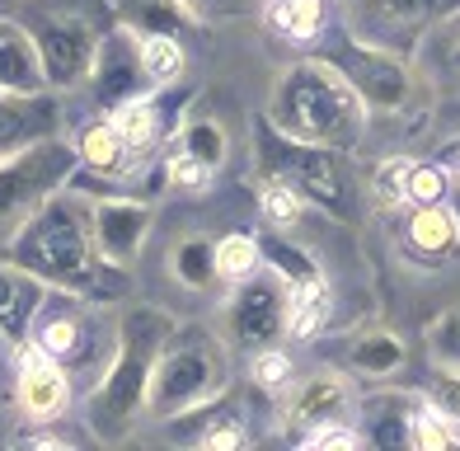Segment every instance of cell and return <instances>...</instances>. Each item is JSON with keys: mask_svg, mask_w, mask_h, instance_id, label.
Listing matches in <instances>:
<instances>
[{"mask_svg": "<svg viewBox=\"0 0 460 451\" xmlns=\"http://www.w3.org/2000/svg\"><path fill=\"white\" fill-rule=\"evenodd\" d=\"M273 118L287 137L310 146H343L362 132V90L324 61L287 71L273 94Z\"/></svg>", "mask_w": 460, "mask_h": 451, "instance_id": "obj_1", "label": "cell"}, {"mask_svg": "<svg viewBox=\"0 0 460 451\" xmlns=\"http://www.w3.org/2000/svg\"><path fill=\"white\" fill-rule=\"evenodd\" d=\"M75 339H80V330H75L71 320H52L48 330H43V348H48V353H71Z\"/></svg>", "mask_w": 460, "mask_h": 451, "instance_id": "obj_33", "label": "cell"}, {"mask_svg": "<svg viewBox=\"0 0 460 451\" xmlns=\"http://www.w3.org/2000/svg\"><path fill=\"white\" fill-rule=\"evenodd\" d=\"M113 128H118V137L128 141V146H146V141L155 137V109H151V104H141V99H132V104H122V109H118Z\"/></svg>", "mask_w": 460, "mask_h": 451, "instance_id": "obj_22", "label": "cell"}, {"mask_svg": "<svg viewBox=\"0 0 460 451\" xmlns=\"http://www.w3.org/2000/svg\"><path fill=\"white\" fill-rule=\"evenodd\" d=\"M263 217L273 221V226H291L301 212V198H296V183H287V179H273V183H263Z\"/></svg>", "mask_w": 460, "mask_h": 451, "instance_id": "obj_23", "label": "cell"}, {"mask_svg": "<svg viewBox=\"0 0 460 451\" xmlns=\"http://www.w3.org/2000/svg\"><path fill=\"white\" fill-rule=\"evenodd\" d=\"M442 193H447V174H442V170L413 165V174H409V198L418 202V208H428V202H442Z\"/></svg>", "mask_w": 460, "mask_h": 451, "instance_id": "obj_31", "label": "cell"}, {"mask_svg": "<svg viewBox=\"0 0 460 451\" xmlns=\"http://www.w3.org/2000/svg\"><path fill=\"white\" fill-rule=\"evenodd\" d=\"M170 179L179 183V189H193V193H198V189H207V179H212V165H207V160H198L193 151L179 146V151L170 155Z\"/></svg>", "mask_w": 460, "mask_h": 451, "instance_id": "obj_30", "label": "cell"}, {"mask_svg": "<svg viewBox=\"0 0 460 451\" xmlns=\"http://www.w3.org/2000/svg\"><path fill=\"white\" fill-rule=\"evenodd\" d=\"M14 259L33 273H48L61 282H85L90 278V244L71 208H48L24 226L14 244Z\"/></svg>", "mask_w": 460, "mask_h": 451, "instance_id": "obj_3", "label": "cell"}, {"mask_svg": "<svg viewBox=\"0 0 460 451\" xmlns=\"http://www.w3.org/2000/svg\"><path fill=\"white\" fill-rule=\"evenodd\" d=\"M437 348H442V353H460V315L442 320V330H437Z\"/></svg>", "mask_w": 460, "mask_h": 451, "instance_id": "obj_36", "label": "cell"}, {"mask_svg": "<svg viewBox=\"0 0 460 451\" xmlns=\"http://www.w3.org/2000/svg\"><path fill=\"white\" fill-rule=\"evenodd\" d=\"M122 146H128V141L118 137V128H90V132H85V146H80V151H85L90 165H103V170H109V165H118Z\"/></svg>", "mask_w": 460, "mask_h": 451, "instance_id": "obj_28", "label": "cell"}, {"mask_svg": "<svg viewBox=\"0 0 460 451\" xmlns=\"http://www.w3.org/2000/svg\"><path fill=\"white\" fill-rule=\"evenodd\" d=\"M33 315V287L14 273H0V330L5 334H24Z\"/></svg>", "mask_w": 460, "mask_h": 451, "instance_id": "obj_15", "label": "cell"}, {"mask_svg": "<svg viewBox=\"0 0 460 451\" xmlns=\"http://www.w3.org/2000/svg\"><path fill=\"white\" fill-rule=\"evenodd\" d=\"M320 0H282L278 5V29L291 33V38H310L320 29Z\"/></svg>", "mask_w": 460, "mask_h": 451, "instance_id": "obj_24", "label": "cell"}, {"mask_svg": "<svg viewBox=\"0 0 460 451\" xmlns=\"http://www.w3.org/2000/svg\"><path fill=\"white\" fill-rule=\"evenodd\" d=\"M217 391V353L207 334H183V343L174 353H164V362L151 372V391H146V404L155 414H174V409H188Z\"/></svg>", "mask_w": 460, "mask_h": 451, "instance_id": "obj_4", "label": "cell"}, {"mask_svg": "<svg viewBox=\"0 0 460 451\" xmlns=\"http://www.w3.org/2000/svg\"><path fill=\"white\" fill-rule=\"evenodd\" d=\"M409 442H413V447H423V451H442V447L451 442V428H447V419L428 404L423 414H413V419H409Z\"/></svg>", "mask_w": 460, "mask_h": 451, "instance_id": "obj_25", "label": "cell"}, {"mask_svg": "<svg viewBox=\"0 0 460 451\" xmlns=\"http://www.w3.org/2000/svg\"><path fill=\"white\" fill-rule=\"evenodd\" d=\"M254 376H259V385H282L291 376V362L282 353H259L254 358Z\"/></svg>", "mask_w": 460, "mask_h": 451, "instance_id": "obj_32", "label": "cell"}, {"mask_svg": "<svg viewBox=\"0 0 460 451\" xmlns=\"http://www.w3.org/2000/svg\"><path fill=\"white\" fill-rule=\"evenodd\" d=\"M428 404L447 423H460V372L456 367H437V372L428 376Z\"/></svg>", "mask_w": 460, "mask_h": 451, "instance_id": "obj_21", "label": "cell"}, {"mask_svg": "<svg viewBox=\"0 0 460 451\" xmlns=\"http://www.w3.org/2000/svg\"><path fill=\"white\" fill-rule=\"evenodd\" d=\"M409 235H413L418 250L437 254V250H447V244L456 240V217L442 212L437 202H428V208H418V217H413V226H409Z\"/></svg>", "mask_w": 460, "mask_h": 451, "instance_id": "obj_16", "label": "cell"}, {"mask_svg": "<svg viewBox=\"0 0 460 451\" xmlns=\"http://www.w3.org/2000/svg\"><path fill=\"white\" fill-rule=\"evenodd\" d=\"M381 5L390 14H418V10H428V0H381Z\"/></svg>", "mask_w": 460, "mask_h": 451, "instance_id": "obj_37", "label": "cell"}, {"mask_svg": "<svg viewBox=\"0 0 460 451\" xmlns=\"http://www.w3.org/2000/svg\"><path fill=\"white\" fill-rule=\"evenodd\" d=\"M43 61H38V43L19 29L0 24V90H38L43 80Z\"/></svg>", "mask_w": 460, "mask_h": 451, "instance_id": "obj_12", "label": "cell"}, {"mask_svg": "<svg viewBox=\"0 0 460 451\" xmlns=\"http://www.w3.org/2000/svg\"><path fill=\"white\" fill-rule=\"evenodd\" d=\"M310 442H315V447H358V433H348V428H329V423H320L315 433H310Z\"/></svg>", "mask_w": 460, "mask_h": 451, "instance_id": "obj_34", "label": "cell"}, {"mask_svg": "<svg viewBox=\"0 0 460 451\" xmlns=\"http://www.w3.org/2000/svg\"><path fill=\"white\" fill-rule=\"evenodd\" d=\"M409 174H413L409 160H400V155L385 160V165L376 170V198L390 202V208H394V202H404L409 198Z\"/></svg>", "mask_w": 460, "mask_h": 451, "instance_id": "obj_27", "label": "cell"}, {"mask_svg": "<svg viewBox=\"0 0 460 451\" xmlns=\"http://www.w3.org/2000/svg\"><path fill=\"white\" fill-rule=\"evenodd\" d=\"M170 334V324H164V315L146 311V315H132L128 330H122V358L113 367L109 385L94 395V423H128L146 391H151V372H155V348L160 339Z\"/></svg>", "mask_w": 460, "mask_h": 451, "instance_id": "obj_2", "label": "cell"}, {"mask_svg": "<svg viewBox=\"0 0 460 451\" xmlns=\"http://www.w3.org/2000/svg\"><path fill=\"white\" fill-rule=\"evenodd\" d=\"M329 315V296H324V282L320 278H301V287L291 292L287 301V330L296 334V339H310L324 324Z\"/></svg>", "mask_w": 460, "mask_h": 451, "instance_id": "obj_14", "label": "cell"}, {"mask_svg": "<svg viewBox=\"0 0 460 451\" xmlns=\"http://www.w3.org/2000/svg\"><path fill=\"white\" fill-rule=\"evenodd\" d=\"M221 146H226V137H221L217 122H193V128L183 132V151H193L198 160H207V165L221 160Z\"/></svg>", "mask_w": 460, "mask_h": 451, "instance_id": "obj_29", "label": "cell"}, {"mask_svg": "<svg viewBox=\"0 0 460 451\" xmlns=\"http://www.w3.org/2000/svg\"><path fill=\"white\" fill-rule=\"evenodd\" d=\"M179 66H183V52H179L174 38L155 33V38H146V43H141V71L151 80H170V75H179Z\"/></svg>", "mask_w": 460, "mask_h": 451, "instance_id": "obj_20", "label": "cell"}, {"mask_svg": "<svg viewBox=\"0 0 460 451\" xmlns=\"http://www.w3.org/2000/svg\"><path fill=\"white\" fill-rule=\"evenodd\" d=\"M48 113L52 109H29V104H0V151L29 141L33 132L48 128Z\"/></svg>", "mask_w": 460, "mask_h": 451, "instance_id": "obj_17", "label": "cell"}, {"mask_svg": "<svg viewBox=\"0 0 460 451\" xmlns=\"http://www.w3.org/2000/svg\"><path fill=\"white\" fill-rule=\"evenodd\" d=\"M259 269V244L249 235H226L217 244V273L221 278H249Z\"/></svg>", "mask_w": 460, "mask_h": 451, "instance_id": "obj_19", "label": "cell"}, {"mask_svg": "<svg viewBox=\"0 0 460 451\" xmlns=\"http://www.w3.org/2000/svg\"><path fill=\"white\" fill-rule=\"evenodd\" d=\"M19 395H24V414L29 419H57L61 404H66V376L57 372L48 362V348L43 353H24V385H19Z\"/></svg>", "mask_w": 460, "mask_h": 451, "instance_id": "obj_11", "label": "cell"}, {"mask_svg": "<svg viewBox=\"0 0 460 451\" xmlns=\"http://www.w3.org/2000/svg\"><path fill=\"white\" fill-rule=\"evenodd\" d=\"M179 278L183 282H193V287H202L207 278H212L217 273V254L212 250H207V244L202 240H188V244H179Z\"/></svg>", "mask_w": 460, "mask_h": 451, "instance_id": "obj_26", "label": "cell"}, {"mask_svg": "<svg viewBox=\"0 0 460 451\" xmlns=\"http://www.w3.org/2000/svg\"><path fill=\"white\" fill-rule=\"evenodd\" d=\"M38 52H43V66L52 80H80L94 61V38L85 19H48L38 24Z\"/></svg>", "mask_w": 460, "mask_h": 451, "instance_id": "obj_6", "label": "cell"}, {"mask_svg": "<svg viewBox=\"0 0 460 451\" xmlns=\"http://www.w3.org/2000/svg\"><path fill=\"white\" fill-rule=\"evenodd\" d=\"M282 179L296 183V189H305L310 198L329 202V208H343V179H339V165L329 160L324 146H310V141H301V146H287V155H282Z\"/></svg>", "mask_w": 460, "mask_h": 451, "instance_id": "obj_8", "label": "cell"}, {"mask_svg": "<svg viewBox=\"0 0 460 451\" xmlns=\"http://www.w3.org/2000/svg\"><path fill=\"white\" fill-rule=\"evenodd\" d=\"M352 85H358L371 104L400 109L404 94H409V75H404L400 61H390V57H381V52L352 48Z\"/></svg>", "mask_w": 460, "mask_h": 451, "instance_id": "obj_9", "label": "cell"}, {"mask_svg": "<svg viewBox=\"0 0 460 451\" xmlns=\"http://www.w3.org/2000/svg\"><path fill=\"white\" fill-rule=\"evenodd\" d=\"M287 301L291 296H282L278 282L254 278L235 296V305H230V334L244 339V343H268L287 324Z\"/></svg>", "mask_w": 460, "mask_h": 451, "instance_id": "obj_7", "label": "cell"}, {"mask_svg": "<svg viewBox=\"0 0 460 451\" xmlns=\"http://www.w3.org/2000/svg\"><path fill=\"white\" fill-rule=\"evenodd\" d=\"M71 151L66 146H33L24 151L19 160H10L5 170H0V217H10V212H24L33 198H43L57 179H66L71 170Z\"/></svg>", "mask_w": 460, "mask_h": 451, "instance_id": "obj_5", "label": "cell"}, {"mask_svg": "<svg viewBox=\"0 0 460 451\" xmlns=\"http://www.w3.org/2000/svg\"><path fill=\"white\" fill-rule=\"evenodd\" d=\"M352 362H358L367 376H390L394 367L404 362V343H400V339H390V334H371L367 343H358Z\"/></svg>", "mask_w": 460, "mask_h": 451, "instance_id": "obj_18", "label": "cell"}, {"mask_svg": "<svg viewBox=\"0 0 460 451\" xmlns=\"http://www.w3.org/2000/svg\"><path fill=\"white\" fill-rule=\"evenodd\" d=\"M244 442V428H235V423H221V428H212V433L202 438V447H240Z\"/></svg>", "mask_w": 460, "mask_h": 451, "instance_id": "obj_35", "label": "cell"}, {"mask_svg": "<svg viewBox=\"0 0 460 451\" xmlns=\"http://www.w3.org/2000/svg\"><path fill=\"white\" fill-rule=\"evenodd\" d=\"M343 404H348L343 381L324 372V376L301 385V395L291 400V419H296V423H329V419L343 414Z\"/></svg>", "mask_w": 460, "mask_h": 451, "instance_id": "obj_13", "label": "cell"}, {"mask_svg": "<svg viewBox=\"0 0 460 451\" xmlns=\"http://www.w3.org/2000/svg\"><path fill=\"white\" fill-rule=\"evenodd\" d=\"M94 235H99V250L113 263H128L146 240V212L137 202H103L94 217Z\"/></svg>", "mask_w": 460, "mask_h": 451, "instance_id": "obj_10", "label": "cell"}]
</instances>
